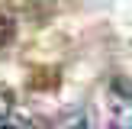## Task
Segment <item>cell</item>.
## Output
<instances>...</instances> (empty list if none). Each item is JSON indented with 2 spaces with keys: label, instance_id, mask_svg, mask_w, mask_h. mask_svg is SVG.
<instances>
[{
  "label": "cell",
  "instance_id": "1",
  "mask_svg": "<svg viewBox=\"0 0 132 129\" xmlns=\"http://www.w3.org/2000/svg\"><path fill=\"white\" fill-rule=\"evenodd\" d=\"M110 129H132V97L116 84L110 97Z\"/></svg>",
  "mask_w": 132,
  "mask_h": 129
},
{
  "label": "cell",
  "instance_id": "2",
  "mask_svg": "<svg viewBox=\"0 0 132 129\" xmlns=\"http://www.w3.org/2000/svg\"><path fill=\"white\" fill-rule=\"evenodd\" d=\"M116 87H122V90H126V94L132 97V77H129V81H119V84H116Z\"/></svg>",
  "mask_w": 132,
  "mask_h": 129
}]
</instances>
